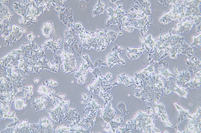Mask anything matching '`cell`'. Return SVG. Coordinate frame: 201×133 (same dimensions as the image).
I'll use <instances>...</instances> for the list:
<instances>
[{
    "mask_svg": "<svg viewBox=\"0 0 201 133\" xmlns=\"http://www.w3.org/2000/svg\"><path fill=\"white\" fill-rule=\"evenodd\" d=\"M38 92L41 95H45V96L49 99H53L51 94L55 93V91L52 89L48 88L45 83H43V85L40 86L38 88Z\"/></svg>",
    "mask_w": 201,
    "mask_h": 133,
    "instance_id": "cell-16",
    "label": "cell"
},
{
    "mask_svg": "<svg viewBox=\"0 0 201 133\" xmlns=\"http://www.w3.org/2000/svg\"><path fill=\"white\" fill-rule=\"evenodd\" d=\"M105 77L106 78V79H107V80H109V79H111L112 78V74H111V73H107V75H106V76H105Z\"/></svg>",
    "mask_w": 201,
    "mask_h": 133,
    "instance_id": "cell-32",
    "label": "cell"
},
{
    "mask_svg": "<svg viewBox=\"0 0 201 133\" xmlns=\"http://www.w3.org/2000/svg\"><path fill=\"white\" fill-rule=\"evenodd\" d=\"M164 133H168V132H166V131L164 132Z\"/></svg>",
    "mask_w": 201,
    "mask_h": 133,
    "instance_id": "cell-39",
    "label": "cell"
},
{
    "mask_svg": "<svg viewBox=\"0 0 201 133\" xmlns=\"http://www.w3.org/2000/svg\"><path fill=\"white\" fill-rule=\"evenodd\" d=\"M193 41L192 43L191 44L190 46H192V47L195 46L197 48L200 47L201 34H199L197 36L193 37Z\"/></svg>",
    "mask_w": 201,
    "mask_h": 133,
    "instance_id": "cell-21",
    "label": "cell"
},
{
    "mask_svg": "<svg viewBox=\"0 0 201 133\" xmlns=\"http://www.w3.org/2000/svg\"><path fill=\"white\" fill-rule=\"evenodd\" d=\"M40 80V78H35V79H34V82H35V84H37V83H38L39 82V81Z\"/></svg>",
    "mask_w": 201,
    "mask_h": 133,
    "instance_id": "cell-35",
    "label": "cell"
},
{
    "mask_svg": "<svg viewBox=\"0 0 201 133\" xmlns=\"http://www.w3.org/2000/svg\"><path fill=\"white\" fill-rule=\"evenodd\" d=\"M39 127L43 133H53V125L51 121L46 117L40 119L39 122Z\"/></svg>",
    "mask_w": 201,
    "mask_h": 133,
    "instance_id": "cell-14",
    "label": "cell"
},
{
    "mask_svg": "<svg viewBox=\"0 0 201 133\" xmlns=\"http://www.w3.org/2000/svg\"><path fill=\"white\" fill-rule=\"evenodd\" d=\"M33 133L31 124L27 120L22 121L19 125L16 126L14 133Z\"/></svg>",
    "mask_w": 201,
    "mask_h": 133,
    "instance_id": "cell-13",
    "label": "cell"
},
{
    "mask_svg": "<svg viewBox=\"0 0 201 133\" xmlns=\"http://www.w3.org/2000/svg\"><path fill=\"white\" fill-rule=\"evenodd\" d=\"M159 74L162 77L166 78L167 81H168V78L169 77H176L175 75L171 73L170 71L168 70V69H166L165 67H164L163 66L162 67L159 68Z\"/></svg>",
    "mask_w": 201,
    "mask_h": 133,
    "instance_id": "cell-20",
    "label": "cell"
},
{
    "mask_svg": "<svg viewBox=\"0 0 201 133\" xmlns=\"http://www.w3.org/2000/svg\"><path fill=\"white\" fill-rule=\"evenodd\" d=\"M27 37V38H28L29 42H32V41H33V40H34V38H35V36L32 35V33H30V34H28Z\"/></svg>",
    "mask_w": 201,
    "mask_h": 133,
    "instance_id": "cell-31",
    "label": "cell"
},
{
    "mask_svg": "<svg viewBox=\"0 0 201 133\" xmlns=\"http://www.w3.org/2000/svg\"><path fill=\"white\" fill-rule=\"evenodd\" d=\"M62 40L60 39L55 40L53 37L50 38L49 40L45 41V43L43 44L44 48L46 49H50L52 51L55 55L59 50H60L61 48H60Z\"/></svg>",
    "mask_w": 201,
    "mask_h": 133,
    "instance_id": "cell-10",
    "label": "cell"
},
{
    "mask_svg": "<svg viewBox=\"0 0 201 133\" xmlns=\"http://www.w3.org/2000/svg\"><path fill=\"white\" fill-rule=\"evenodd\" d=\"M174 105H175V107H176V108L179 111H180L182 110L183 109L179 105H178L177 104L175 103Z\"/></svg>",
    "mask_w": 201,
    "mask_h": 133,
    "instance_id": "cell-34",
    "label": "cell"
},
{
    "mask_svg": "<svg viewBox=\"0 0 201 133\" xmlns=\"http://www.w3.org/2000/svg\"><path fill=\"white\" fill-rule=\"evenodd\" d=\"M141 54L140 53H133V52H128L127 53V55H128V58L131 60H135L137 59L140 57Z\"/></svg>",
    "mask_w": 201,
    "mask_h": 133,
    "instance_id": "cell-25",
    "label": "cell"
},
{
    "mask_svg": "<svg viewBox=\"0 0 201 133\" xmlns=\"http://www.w3.org/2000/svg\"><path fill=\"white\" fill-rule=\"evenodd\" d=\"M173 1H159V2H160V3L162 4L164 6H168V5L172 3Z\"/></svg>",
    "mask_w": 201,
    "mask_h": 133,
    "instance_id": "cell-29",
    "label": "cell"
},
{
    "mask_svg": "<svg viewBox=\"0 0 201 133\" xmlns=\"http://www.w3.org/2000/svg\"><path fill=\"white\" fill-rule=\"evenodd\" d=\"M118 84H119V83H118L117 82V81L116 82H115L114 83H113V84H112V86H114L115 85H118Z\"/></svg>",
    "mask_w": 201,
    "mask_h": 133,
    "instance_id": "cell-37",
    "label": "cell"
},
{
    "mask_svg": "<svg viewBox=\"0 0 201 133\" xmlns=\"http://www.w3.org/2000/svg\"><path fill=\"white\" fill-rule=\"evenodd\" d=\"M43 34L46 38H50V35L55 34L54 28V24L52 22L48 21L46 23L43 24Z\"/></svg>",
    "mask_w": 201,
    "mask_h": 133,
    "instance_id": "cell-15",
    "label": "cell"
},
{
    "mask_svg": "<svg viewBox=\"0 0 201 133\" xmlns=\"http://www.w3.org/2000/svg\"><path fill=\"white\" fill-rule=\"evenodd\" d=\"M105 9H106V6L103 2L101 1H98V3L94 9L93 12V17H95L96 16H99L101 14H103Z\"/></svg>",
    "mask_w": 201,
    "mask_h": 133,
    "instance_id": "cell-18",
    "label": "cell"
},
{
    "mask_svg": "<svg viewBox=\"0 0 201 133\" xmlns=\"http://www.w3.org/2000/svg\"><path fill=\"white\" fill-rule=\"evenodd\" d=\"M56 133H71L70 131V128L68 126H64L63 125L59 126L55 130Z\"/></svg>",
    "mask_w": 201,
    "mask_h": 133,
    "instance_id": "cell-22",
    "label": "cell"
},
{
    "mask_svg": "<svg viewBox=\"0 0 201 133\" xmlns=\"http://www.w3.org/2000/svg\"><path fill=\"white\" fill-rule=\"evenodd\" d=\"M82 98L83 99H88V96L89 94H87L86 95H85V94H82Z\"/></svg>",
    "mask_w": 201,
    "mask_h": 133,
    "instance_id": "cell-36",
    "label": "cell"
},
{
    "mask_svg": "<svg viewBox=\"0 0 201 133\" xmlns=\"http://www.w3.org/2000/svg\"><path fill=\"white\" fill-rule=\"evenodd\" d=\"M117 1H111V2L112 3H116V2H117Z\"/></svg>",
    "mask_w": 201,
    "mask_h": 133,
    "instance_id": "cell-38",
    "label": "cell"
},
{
    "mask_svg": "<svg viewBox=\"0 0 201 133\" xmlns=\"http://www.w3.org/2000/svg\"><path fill=\"white\" fill-rule=\"evenodd\" d=\"M11 104L6 102L1 101V119L5 120L7 118L14 119L15 112H11Z\"/></svg>",
    "mask_w": 201,
    "mask_h": 133,
    "instance_id": "cell-11",
    "label": "cell"
},
{
    "mask_svg": "<svg viewBox=\"0 0 201 133\" xmlns=\"http://www.w3.org/2000/svg\"><path fill=\"white\" fill-rule=\"evenodd\" d=\"M187 19H184L181 22H179L174 28H173L172 30L179 34L189 33L194 26V24L191 21L186 20Z\"/></svg>",
    "mask_w": 201,
    "mask_h": 133,
    "instance_id": "cell-4",
    "label": "cell"
},
{
    "mask_svg": "<svg viewBox=\"0 0 201 133\" xmlns=\"http://www.w3.org/2000/svg\"><path fill=\"white\" fill-rule=\"evenodd\" d=\"M172 92L176 93L181 97H184L186 99V96L188 94V91L186 88L179 86L176 83H174Z\"/></svg>",
    "mask_w": 201,
    "mask_h": 133,
    "instance_id": "cell-17",
    "label": "cell"
},
{
    "mask_svg": "<svg viewBox=\"0 0 201 133\" xmlns=\"http://www.w3.org/2000/svg\"><path fill=\"white\" fill-rule=\"evenodd\" d=\"M98 111L95 112H89L79 122L80 125L85 127L91 128L94 126L95 121L96 119Z\"/></svg>",
    "mask_w": 201,
    "mask_h": 133,
    "instance_id": "cell-9",
    "label": "cell"
},
{
    "mask_svg": "<svg viewBox=\"0 0 201 133\" xmlns=\"http://www.w3.org/2000/svg\"><path fill=\"white\" fill-rule=\"evenodd\" d=\"M175 75L176 84L179 86L183 87L187 83L189 82L191 80V76L190 73L188 71H184L181 72H178L177 70V66L175 67Z\"/></svg>",
    "mask_w": 201,
    "mask_h": 133,
    "instance_id": "cell-5",
    "label": "cell"
},
{
    "mask_svg": "<svg viewBox=\"0 0 201 133\" xmlns=\"http://www.w3.org/2000/svg\"><path fill=\"white\" fill-rule=\"evenodd\" d=\"M60 55L62 59L63 73L71 74L77 72L78 70L76 65L77 60L72 53L63 50Z\"/></svg>",
    "mask_w": 201,
    "mask_h": 133,
    "instance_id": "cell-3",
    "label": "cell"
},
{
    "mask_svg": "<svg viewBox=\"0 0 201 133\" xmlns=\"http://www.w3.org/2000/svg\"><path fill=\"white\" fill-rule=\"evenodd\" d=\"M196 32L197 33H201V24L199 25V26H197L196 28Z\"/></svg>",
    "mask_w": 201,
    "mask_h": 133,
    "instance_id": "cell-33",
    "label": "cell"
},
{
    "mask_svg": "<svg viewBox=\"0 0 201 133\" xmlns=\"http://www.w3.org/2000/svg\"><path fill=\"white\" fill-rule=\"evenodd\" d=\"M195 26H198L201 24V14L196 15L190 20Z\"/></svg>",
    "mask_w": 201,
    "mask_h": 133,
    "instance_id": "cell-26",
    "label": "cell"
},
{
    "mask_svg": "<svg viewBox=\"0 0 201 133\" xmlns=\"http://www.w3.org/2000/svg\"><path fill=\"white\" fill-rule=\"evenodd\" d=\"M143 50H144V49L142 47L141 48H128V47L127 48V50L128 52H133V53H140V54H141L143 52L144 53Z\"/></svg>",
    "mask_w": 201,
    "mask_h": 133,
    "instance_id": "cell-27",
    "label": "cell"
},
{
    "mask_svg": "<svg viewBox=\"0 0 201 133\" xmlns=\"http://www.w3.org/2000/svg\"><path fill=\"white\" fill-rule=\"evenodd\" d=\"M46 86H48V85H50L52 87L57 86L58 85V83H57V82L54 81L53 80H50L49 81H46L45 82Z\"/></svg>",
    "mask_w": 201,
    "mask_h": 133,
    "instance_id": "cell-28",
    "label": "cell"
},
{
    "mask_svg": "<svg viewBox=\"0 0 201 133\" xmlns=\"http://www.w3.org/2000/svg\"><path fill=\"white\" fill-rule=\"evenodd\" d=\"M81 120V118L76 110L70 108L68 107L66 108L64 111L63 121H70L78 123Z\"/></svg>",
    "mask_w": 201,
    "mask_h": 133,
    "instance_id": "cell-6",
    "label": "cell"
},
{
    "mask_svg": "<svg viewBox=\"0 0 201 133\" xmlns=\"http://www.w3.org/2000/svg\"><path fill=\"white\" fill-rule=\"evenodd\" d=\"M115 121L116 123H119L122 124L124 122V118H123V116H120L119 117L117 118L116 119Z\"/></svg>",
    "mask_w": 201,
    "mask_h": 133,
    "instance_id": "cell-30",
    "label": "cell"
},
{
    "mask_svg": "<svg viewBox=\"0 0 201 133\" xmlns=\"http://www.w3.org/2000/svg\"><path fill=\"white\" fill-rule=\"evenodd\" d=\"M123 3L118 4L116 10H114V7L106 9L107 13V15L108 17L106 24L107 27H110L112 25H117L119 27L120 31H121L123 25L122 19L128 13V11L123 10Z\"/></svg>",
    "mask_w": 201,
    "mask_h": 133,
    "instance_id": "cell-1",
    "label": "cell"
},
{
    "mask_svg": "<svg viewBox=\"0 0 201 133\" xmlns=\"http://www.w3.org/2000/svg\"><path fill=\"white\" fill-rule=\"evenodd\" d=\"M97 102L98 101L96 99H93L92 94L89 100L86 103L85 109L84 111V113H88L89 112H95L100 111L101 109L103 107V106L100 105H98Z\"/></svg>",
    "mask_w": 201,
    "mask_h": 133,
    "instance_id": "cell-12",
    "label": "cell"
},
{
    "mask_svg": "<svg viewBox=\"0 0 201 133\" xmlns=\"http://www.w3.org/2000/svg\"><path fill=\"white\" fill-rule=\"evenodd\" d=\"M52 104L54 107H51L50 108L46 110V112L50 114V119L55 122H57L59 123H62L64 111L66 107L69 104V101L67 100H59V103H57L56 99L53 98Z\"/></svg>",
    "mask_w": 201,
    "mask_h": 133,
    "instance_id": "cell-2",
    "label": "cell"
},
{
    "mask_svg": "<svg viewBox=\"0 0 201 133\" xmlns=\"http://www.w3.org/2000/svg\"><path fill=\"white\" fill-rule=\"evenodd\" d=\"M118 53L117 51L116 52H112L107 55V63L108 66L110 67L113 66L114 67L115 65L117 64L118 66L121 65H124L126 64L124 59H120L118 55Z\"/></svg>",
    "mask_w": 201,
    "mask_h": 133,
    "instance_id": "cell-7",
    "label": "cell"
},
{
    "mask_svg": "<svg viewBox=\"0 0 201 133\" xmlns=\"http://www.w3.org/2000/svg\"><path fill=\"white\" fill-rule=\"evenodd\" d=\"M46 98L47 97L46 96L42 95L39 98H36L35 99L32 100L31 102V107L36 111L45 110L48 104Z\"/></svg>",
    "mask_w": 201,
    "mask_h": 133,
    "instance_id": "cell-8",
    "label": "cell"
},
{
    "mask_svg": "<svg viewBox=\"0 0 201 133\" xmlns=\"http://www.w3.org/2000/svg\"><path fill=\"white\" fill-rule=\"evenodd\" d=\"M118 108L121 111V112L123 114V115H124L128 114L129 111H127L126 109V106L125 104L123 102H120L119 104L118 105Z\"/></svg>",
    "mask_w": 201,
    "mask_h": 133,
    "instance_id": "cell-24",
    "label": "cell"
},
{
    "mask_svg": "<svg viewBox=\"0 0 201 133\" xmlns=\"http://www.w3.org/2000/svg\"><path fill=\"white\" fill-rule=\"evenodd\" d=\"M107 35L111 37V41L114 42L116 41V38L119 35V32H115L114 31H109L107 30Z\"/></svg>",
    "mask_w": 201,
    "mask_h": 133,
    "instance_id": "cell-23",
    "label": "cell"
},
{
    "mask_svg": "<svg viewBox=\"0 0 201 133\" xmlns=\"http://www.w3.org/2000/svg\"><path fill=\"white\" fill-rule=\"evenodd\" d=\"M26 99H27L24 97L21 99H18L17 98L14 103L15 108L18 110L24 109L25 108L27 107V104L25 102Z\"/></svg>",
    "mask_w": 201,
    "mask_h": 133,
    "instance_id": "cell-19",
    "label": "cell"
}]
</instances>
